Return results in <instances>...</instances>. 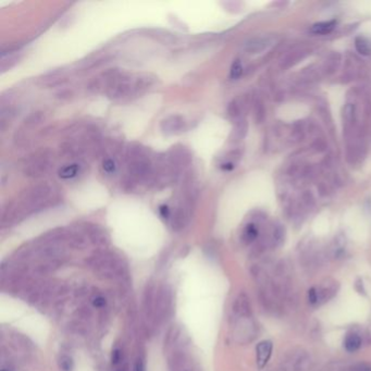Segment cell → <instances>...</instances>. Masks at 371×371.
<instances>
[{"label":"cell","mask_w":371,"mask_h":371,"mask_svg":"<svg viewBox=\"0 0 371 371\" xmlns=\"http://www.w3.org/2000/svg\"><path fill=\"white\" fill-rule=\"evenodd\" d=\"M121 360V353L119 349H115L112 353V364L113 365H118L120 363Z\"/></svg>","instance_id":"28"},{"label":"cell","mask_w":371,"mask_h":371,"mask_svg":"<svg viewBox=\"0 0 371 371\" xmlns=\"http://www.w3.org/2000/svg\"><path fill=\"white\" fill-rule=\"evenodd\" d=\"M133 82L132 76L120 73L107 87V97L112 100H119L133 96Z\"/></svg>","instance_id":"3"},{"label":"cell","mask_w":371,"mask_h":371,"mask_svg":"<svg viewBox=\"0 0 371 371\" xmlns=\"http://www.w3.org/2000/svg\"><path fill=\"white\" fill-rule=\"evenodd\" d=\"M273 350V344L269 340L261 341L256 346V363L259 369L265 368L269 363Z\"/></svg>","instance_id":"8"},{"label":"cell","mask_w":371,"mask_h":371,"mask_svg":"<svg viewBox=\"0 0 371 371\" xmlns=\"http://www.w3.org/2000/svg\"><path fill=\"white\" fill-rule=\"evenodd\" d=\"M58 366L60 371H73L74 362L68 355H62L59 357Z\"/></svg>","instance_id":"20"},{"label":"cell","mask_w":371,"mask_h":371,"mask_svg":"<svg viewBox=\"0 0 371 371\" xmlns=\"http://www.w3.org/2000/svg\"><path fill=\"white\" fill-rule=\"evenodd\" d=\"M234 339L239 343H249L257 336V324L252 316L249 317H234Z\"/></svg>","instance_id":"4"},{"label":"cell","mask_w":371,"mask_h":371,"mask_svg":"<svg viewBox=\"0 0 371 371\" xmlns=\"http://www.w3.org/2000/svg\"><path fill=\"white\" fill-rule=\"evenodd\" d=\"M362 343H363L362 337H360L358 333L350 332L346 337H345L344 348L346 349V352L348 353H355V352H357L360 347H362Z\"/></svg>","instance_id":"13"},{"label":"cell","mask_w":371,"mask_h":371,"mask_svg":"<svg viewBox=\"0 0 371 371\" xmlns=\"http://www.w3.org/2000/svg\"><path fill=\"white\" fill-rule=\"evenodd\" d=\"M337 22L332 20V21H324V22H319L312 25L311 28V32L313 34H319V35H324V34H329L331 33L333 29L336 28Z\"/></svg>","instance_id":"15"},{"label":"cell","mask_w":371,"mask_h":371,"mask_svg":"<svg viewBox=\"0 0 371 371\" xmlns=\"http://www.w3.org/2000/svg\"><path fill=\"white\" fill-rule=\"evenodd\" d=\"M258 228L254 223H249L245 226L243 234H242V240H243L245 244H251L252 242H255L257 238H258Z\"/></svg>","instance_id":"14"},{"label":"cell","mask_w":371,"mask_h":371,"mask_svg":"<svg viewBox=\"0 0 371 371\" xmlns=\"http://www.w3.org/2000/svg\"><path fill=\"white\" fill-rule=\"evenodd\" d=\"M135 371H146L145 370V366H144V363L142 360H137L136 366H135Z\"/></svg>","instance_id":"30"},{"label":"cell","mask_w":371,"mask_h":371,"mask_svg":"<svg viewBox=\"0 0 371 371\" xmlns=\"http://www.w3.org/2000/svg\"><path fill=\"white\" fill-rule=\"evenodd\" d=\"M282 371H309L311 369L312 360L307 352H294L287 357Z\"/></svg>","instance_id":"5"},{"label":"cell","mask_w":371,"mask_h":371,"mask_svg":"<svg viewBox=\"0 0 371 371\" xmlns=\"http://www.w3.org/2000/svg\"><path fill=\"white\" fill-rule=\"evenodd\" d=\"M155 84V77L148 74L136 76L133 82V96L141 95Z\"/></svg>","instance_id":"11"},{"label":"cell","mask_w":371,"mask_h":371,"mask_svg":"<svg viewBox=\"0 0 371 371\" xmlns=\"http://www.w3.org/2000/svg\"><path fill=\"white\" fill-rule=\"evenodd\" d=\"M93 304H94L95 307L101 308V307H104L106 305V300H105L104 297H101V296H97L96 298H94V301H93Z\"/></svg>","instance_id":"27"},{"label":"cell","mask_w":371,"mask_h":371,"mask_svg":"<svg viewBox=\"0 0 371 371\" xmlns=\"http://www.w3.org/2000/svg\"><path fill=\"white\" fill-rule=\"evenodd\" d=\"M126 161L128 174L135 181H153L154 166L147 156L146 149L141 145H132L127 148Z\"/></svg>","instance_id":"1"},{"label":"cell","mask_w":371,"mask_h":371,"mask_svg":"<svg viewBox=\"0 0 371 371\" xmlns=\"http://www.w3.org/2000/svg\"><path fill=\"white\" fill-rule=\"evenodd\" d=\"M155 38L164 44H174L177 42V38L172 34L164 32V31H155Z\"/></svg>","instance_id":"21"},{"label":"cell","mask_w":371,"mask_h":371,"mask_svg":"<svg viewBox=\"0 0 371 371\" xmlns=\"http://www.w3.org/2000/svg\"><path fill=\"white\" fill-rule=\"evenodd\" d=\"M233 313L234 317L252 316L249 297L247 296L245 293H241V294L236 297V300L233 304Z\"/></svg>","instance_id":"10"},{"label":"cell","mask_w":371,"mask_h":371,"mask_svg":"<svg viewBox=\"0 0 371 371\" xmlns=\"http://www.w3.org/2000/svg\"><path fill=\"white\" fill-rule=\"evenodd\" d=\"M84 230L89 235L90 240L95 244H106L108 242V235L99 225L93 223H85Z\"/></svg>","instance_id":"12"},{"label":"cell","mask_w":371,"mask_h":371,"mask_svg":"<svg viewBox=\"0 0 371 371\" xmlns=\"http://www.w3.org/2000/svg\"><path fill=\"white\" fill-rule=\"evenodd\" d=\"M80 172V164L77 163H72V164H66V166L60 168L58 174L61 179L68 180L75 178L77 174Z\"/></svg>","instance_id":"16"},{"label":"cell","mask_w":371,"mask_h":371,"mask_svg":"<svg viewBox=\"0 0 371 371\" xmlns=\"http://www.w3.org/2000/svg\"><path fill=\"white\" fill-rule=\"evenodd\" d=\"M244 133H245L244 124H243V123H240V124L235 127V130H234V136H235L236 138H240V137H242V136L244 135Z\"/></svg>","instance_id":"26"},{"label":"cell","mask_w":371,"mask_h":371,"mask_svg":"<svg viewBox=\"0 0 371 371\" xmlns=\"http://www.w3.org/2000/svg\"><path fill=\"white\" fill-rule=\"evenodd\" d=\"M318 296V305L329 302L338 294L339 284L336 281H327L322 283L320 286L316 287Z\"/></svg>","instance_id":"9"},{"label":"cell","mask_w":371,"mask_h":371,"mask_svg":"<svg viewBox=\"0 0 371 371\" xmlns=\"http://www.w3.org/2000/svg\"><path fill=\"white\" fill-rule=\"evenodd\" d=\"M283 241H284V229H283L282 226H277V228L273 230L272 244L275 246H279L282 244Z\"/></svg>","instance_id":"23"},{"label":"cell","mask_w":371,"mask_h":371,"mask_svg":"<svg viewBox=\"0 0 371 371\" xmlns=\"http://www.w3.org/2000/svg\"><path fill=\"white\" fill-rule=\"evenodd\" d=\"M160 214L163 218H169L170 217V211L167 206H161L160 207Z\"/></svg>","instance_id":"29"},{"label":"cell","mask_w":371,"mask_h":371,"mask_svg":"<svg viewBox=\"0 0 371 371\" xmlns=\"http://www.w3.org/2000/svg\"><path fill=\"white\" fill-rule=\"evenodd\" d=\"M242 73H243V64H242L240 60H235L231 66V71H230L231 79L238 80L239 77H241Z\"/></svg>","instance_id":"22"},{"label":"cell","mask_w":371,"mask_h":371,"mask_svg":"<svg viewBox=\"0 0 371 371\" xmlns=\"http://www.w3.org/2000/svg\"><path fill=\"white\" fill-rule=\"evenodd\" d=\"M102 168H104V170L106 172L108 173H111L115 171L116 169V162L113 159L111 158H107L106 160H104V162H102Z\"/></svg>","instance_id":"25"},{"label":"cell","mask_w":371,"mask_h":371,"mask_svg":"<svg viewBox=\"0 0 371 371\" xmlns=\"http://www.w3.org/2000/svg\"><path fill=\"white\" fill-rule=\"evenodd\" d=\"M45 119V116L43 112L40 111H36V112H33L31 113V115L27 118V119L24 120V125L25 127H29V128H32V127H35L37 126L38 124H40Z\"/></svg>","instance_id":"18"},{"label":"cell","mask_w":371,"mask_h":371,"mask_svg":"<svg viewBox=\"0 0 371 371\" xmlns=\"http://www.w3.org/2000/svg\"><path fill=\"white\" fill-rule=\"evenodd\" d=\"M1 371H11L9 368H6V367H2L1 368Z\"/></svg>","instance_id":"31"},{"label":"cell","mask_w":371,"mask_h":371,"mask_svg":"<svg viewBox=\"0 0 371 371\" xmlns=\"http://www.w3.org/2000/svg\"><path fill=\"white\" fill-rule=\"evenodd\" d=\"M20 59H21V56L15 55V54L8 55V56H2L1 65H0L2 73H3V72H6L11 68H13V66L19 62Z\"/></svg>","instance_id":"17"},{"label":"cell","mask_w":371,"mask_h":371,"mask_svg":"<svg viewBox=\"0 0 371 371\" xmlns=\"http://www.w3.org/2000/svg\"><path fill=\"white\" fill-rule=\"evenodd\" d=\"M307 300H308V303L310 304V305H312V306L318 305V296H317L316 287L309 288L308 293H307Z\"/></svg>","instance_id":"24"},{"label":"cell","mask_w":371,"mask_h":371,"mask_svg":"<svg viewBox=\"0 0 371 371\" xmlns=\"http://www.w3.org/2000/svg\"><path fill=\"white\" fill-rule=\"evenodd\" d=\"M160 130L164 135H177L186 130V121L181 116H170L160 123Z\"/></svg>","instance_id":"7"},{"label":"cell","mask_w":371,"mask_h":371,"mask_svg":"<svg viewBox=\"0 0 371 371\" xmlns=\"http://www.w3.org/2000/svg\"><path fill=\"white\" fill-rule=\"evenodd\" d=\"M355 47H356L358 53L363 56H369L371 54V46L369 42L362 36L355 39Z\"/></svg>","instance_id":"19"},{"label":"cell","mask_w":371,"mask_h":371,"mask_svg":"<svg viewBox=\"0 0 371 371\" xmlns=\"http://www.w3.org/2000/svg\"><path fill=\"white\" fill-rule=\"evenodd\" d=\"M169 162L172 164V166L180 171L183 168L187 167L192 162V154L188 151L186 147H184L182 145H177L173 146L171 149H170L169 153L166 155Z\"/></svg>","instance_id":"6"},{"label":"cell","mask_w":371,"mask_h":371,"mask_svg":"<svg viewBox=\"0 0 371 371\" xmlns=\"http://www.w3.org/2000/svg\"><path fill=\"white\" fill-rule=\"evenodd\" d=\"M51 166H53V153L49 149H43L30 156L25 161L23 174L27 178L39 179L50 171Z\"/></svg>","instance_id":"2"}]
</instances>
